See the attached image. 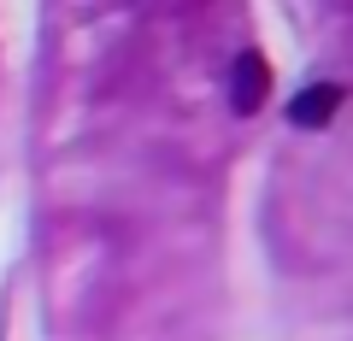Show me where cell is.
Returning <instances> with one entry per match:
<instances>
[{
  "label": "cell",
  "mask_w": 353,
  "mask_h": 341,
  "mask_svg": "<svg viewBox=\"0 0 353 341\" xmlns=\"http://www.w3.org/2000/svg\"><path fill=\"white\" fill-rule=\"evenodd\" d=\"M336 106H341V89L336 83H312V89H301L289 101V124L294 130H324L330 118H336Z\"/></svg>",
  "instance_id": "2"
},
{
  "label": "cell",
  "mask_w": 353,
  "mask_h": 341,
  "mask_svg": "<svg viewBox=\"0 0 353 341\" xmlns=\"http://www.w3.org/2000/svg\"><path fill=\"white\" fill-rule=\"evenodd\" d=\"M265 89H271V71H265V59H259L253 48H248V53H236V71H230V106H236L241 118L259 112Z\"/></svg>",
  "instance_id": "1"
}]
</instances>
